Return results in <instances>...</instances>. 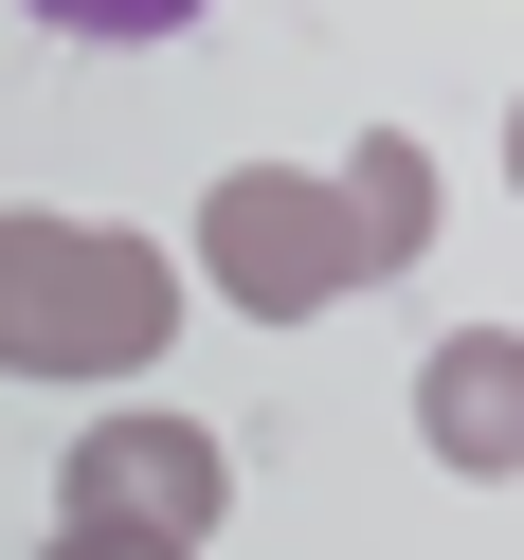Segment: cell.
I'll list each match as a JSON object with an SVG mask.
<instances>
[{
	"label": "cell",
	"instance_id": "cell-1",
	"mask_svg": "<svg viewBox=\"0 0 524 560\" xmlns=\"http://www.w3.org/2000/svg\"><path fill=\"white\" fill-rule=\"evenodd\" d=\"M416 254H434V145L416 127H362L343 163H235L199 199V290L254 326H326Z\"/></svg>",
	"mask_w": 524,
	"mask_h": 560
},
{
	"label": "cell",
	"instance_id": "cell-2",
	"mask_svg": "<svg viewBox=\"0 0 524 560\" xmlns=\"http://www.w3.org/2000/svg\"><path fill=\"white\" fill-rule=\"evenodd\" d=\"M182 343V254L55 199H0V380H145Z\"/></svg>",
	"mask_w": 524,
	"mask_h": 560
},
{
	"label": "cell",
	"instance_id": "cell-3",
	"mask_svg": "<svg viewBox=\"0 0 524 560\" xmlns=\"http://www.w3.org/2000/svg\"><path fill=\"white\" fill-rule=\"evenodd\" d=\"M218 506H235V452L199 434V416H91L73 452H55V524H91V542H218Z\"/></svg>",
	"mask_w": 524,
	"mask_h": 560
},
{
	"label": "cell",
	"instance_id": "cell-4",
	"mask_svg": "<svg viewBox=\"0 0 524 560\" xmlns=\"http://www.w3.org/2000/svg\"><path fill=\"white\" fill-rule=\"evenodd\" d=\"M416 452L470 470V488L524 470V326H452L434 362H416Z\"/></svg>",
	"mask_w": 524,
	"mask_h": 560
},
{
	"label": "cell",
	"instance_id": "cell-5",
	"mask_svg": "<svg viewBox=\"0 0 524 560\" xmlns=\"http://www.w3.org/2000/svg\"><path fill=\"white\" fill-rule=\"evenodd\" d=\"M37 560H182V542H91V524H55Z\"/></svg>",
	"mask_w": 524,
	"mask_h": 560
},
{
	"label": "cell",
	"instance_id": "cell-6",
	"mask_svg": "<svg viewBox=\"0 0 524 560\" xmlns=\"http://www.w3.org/2000/svg\"><path fill=\"white\" fill-rule=\"evenodd\" d=\"M506 182H524V109H506Z\"/></svg>",
	"mask_w": 524,
	"mask_h": 560
}]
</instances>
